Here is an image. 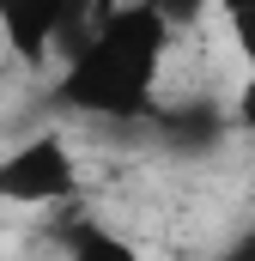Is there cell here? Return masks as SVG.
<instances>
[{"mask_svg": "<svg viewBox=\"0 0 255 261\" xmlns=\"http://www.w3.org/2000/svg\"><path fill=\"white\" fill-rule=\"evenodd\" d=\"M0 49H6V37H0Z\"/></svg>", "mask_w": 255, "mask_h": 261, "instance_id": "9c48e42d", "label": "cell"}, {"mask_svg": "<svg viewBox=\"0 0 255 261\" xmlns=\"http://www.w3.org/2000/svg\"><path fill=\"white\" fill-rule=\"evenodd\" d=\"M79 195V158L67 134H31L0 152V200L6 206H61Z\"/></svg>", "mask_w": 255, "mask_h": 261, "instance_id": "7a4b0ae2", "label": "cell"}, {"mask_svg": "<svg viewBox=\"0 0 255 261\" xmlns=\"http://www.w3.org/2000/svg\"><path fill=\"white\" fill-rule=\"evenodd\" d=\"M73 0H0V37L24 67L55 61L61 49V18Z\"/></svg>", "mask_w": 255, "mask_h": 261, "instance_id": "3957f363", "label": "cell"}, {"mask_svg": "<svg viewBox=\"0 0 255 261\" xmlns=\"http://www.w3.org/2000/svg\"><path fill=\"white\" fill-rule=\"evenodd\" d=\"M219 261H255V231L249 237H237V243H225V255Z\"/></svg>", "mask_w": 255, "mask_h": 261, "instance_id": "ba28073f", "label": "cell"}, {"mask_svg": "<svg viewBox=\"0 0 255 261\" xmlns=\"http://www.w3.org/2000/svg\"><path fill=\"white\" fill-rule=\"evenodd\" d=\"M219 12H225V24H231V43H237L243 67L255 73V0H219Z\"/></svg>", "mask_w": 255, "mask_h": 261, "instance_id": "5b68a950", "label": "cell"}, {"mask_svg": "<svg viewBox=\"0 0 255 261\" xmlns=\"http://www.w3.org/2000/svg\"><path fill=\"white\" fill-rule=\"evenodd\" d=\"M231 122H237L243 134H255V73L237 85V97H231Z\"/></svg>", "mask_w": 255, "mask_h": 261, "instance_id": "52a82bcc", "label": "cell"}, {"mask_svg": "<svg viewBox=\"0 0 255 261\" xmlns=\"http://www.w3.org/2000/svg\"><path fill=\"white\" fill-rule=\"evenodd\" d=\"M146 6H152V12H158L170 31H189V24H200V18H207L219 0H146Z\"/></svg>", "mask_w": 255, "mask_h": 261, "instance_id": "8992f818", "label": "cell"}, {"mask_svg": "<svg viewBox=\"0 0 255 261\" xmlns=\"http://www.w3.org/2000/svg\"><path fill=\"white\" fill-rule=\"evenodd\" d=\"M170 24L146 6V0H122L97 37L61 61V97L67 110L91 116V122H128V116H146L158 103V73H164V55H170Z\"/></svg>", "mask_w": 255, "mask_h": 261, "instance_id": "6da1fadb", "label": "cell"}, {"mask_svg": "<svg viewBox=\"0 0 255 261\" xmlns=\"http://www.w3.org/2000/svg\"><path fill=\"white\" fill-rule=\"evenodd\" d=\"M67 261H146V255H140V243H128L116 225L79 219V225L67 231Z\"/></svg>", "mask_w": 255, "mask_h": 261, "instance_id": "277c9868", "label": "cell"}]
</instances>
